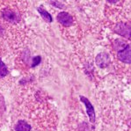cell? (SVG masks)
Returning <instances> with one entry per match:
<instances>
[{
    "mask_svg": "<svg viewBox=\"0 0 131 131\" xmlns=\"http://www.w3.org/2000/svg\"><path fill=\"white\" fill-rule=\"evenodd\" d=\"M115 32L127 39L130 38V26L127 23H118L115 27Z\"/></svg>",
    "mask_w": 131,
    "mask_h": 131,
    "instance_id": "cell-2",
    "label": "cell"
},
{
    "mask_svg": "<svg viewBox=\"0 0 131 131\" xmlns=\"http://www.w3.org/2000/svg\"><path fill=\"white\" fill-rule=\"evenodd\" d=\"M80 100H81V101L84 104V106H85L86 113H87V115L90 119L91 122H95L96 116H95V110H94L93 106L92 105L90 100L84 96H80Z\"/></svg>",
    "mask_w": 131,
    "mask_h": 131,
    "instance_id": "cell-1",
    "label": "cell"
},
{
    "mask_svg": "<svg viewBox=\"0 0 131 131\" xmlns=\"http://www.w3.org/2000/svg\"><path fill=\"white\" fill-rule=\"evenodd\" d=\"M41 62V57L40 56H35V57L33 58V62H32V64H31V66L32 67H36L37 65H39L40 64V62Z\"/></svg>",
    "mask_w": 131,
    "mask_h": 131,
    "instance_id": "cell-11",
    "label": "cell"
},
{
    "mask_svg": "<svg viewBox=\"0 0 131 131\" xmlns=\"http://www.w3.org/2000/svg\"><path fill=\"white\" fill-rule=\"evenodd\" d=\"M56 19H57V21L59 23H61L62 25H63L64 27H70L73 24L72 17L68 13H65V12H62V13H58Z\"/></svg>",
    "mask_w": 131,
    "mask_h": 131,
    "instance_id": "cell-3",
    "label": "cell"
},
{
    "mask_svg": "<svg viewBox=\"0 0 131 131\" xmlns=\"http://www.w3.org/2000/svg\"><path fill=\"white\" fill-rule=\"evenodd\" d=\"M117 56L120 61L125 63H130V45L128 44L124 49L117 52Z\"/></svg>",
    "mask_w": 131,
    "mask_h": 131,
    "instance_id": "cell-5",
    "label": "cell"
},
{
    "mask_svg": "<svg viewBox=\"0 0 131 131\" xmlns=\"http://www.w3.org/2000/svg\"><path fill=\"white\" fill-rule=\"evenodd\" d=\"M50 4L53 5H55L56 8H63L64 7V5L60 2H50Z\"/></svg>",
    "mask_w": 131,
    "mask_h": 131,
    "instance_id": "cell-12",
    "label": "cell"
},
{
    "mask_svg": "<svg viewBox=\"0 0 131 131\" xmlns=\"http://www.w3.org/2000/svg\"><path fill=\"white\" fill-rule=\"evenodd\" d=\"M8 74V69L5 63L2 60H0V78H5Z\"/></svg>",
    "mask_w": 131,
    "mask_h": 131,
    "instance_id": "cell-10",
    "label": "cell"
},
{
    "mask_svg": "<svg viewBox=\"0 0 131 131\" xmlns=\"http://www.w3.org/2000/svg\"><path fill=\"white\" fill-rule=\"evenodd\" d=\"M0 30H1V27H0Z\"/></svg>",
    "mask_w": 131,
    "mask_h": 131,
    "instance_id": "cell-13",
    "label": "cell"
},
{
    "mask_svg": "<svg viewBox=\"0 0 131 131\" xmlns=\"http://www.w3.org/2000/svg\"><path fill=\"white\" fill-rule=\"evenodd\" d=\"M3 17L5 20L9 22H17L19 20V18H18L17 14L14 12L11 11V10H5L3 12Z\"/></svg>",
    "mask_w": 131,
    "mask_h": 131,
    "instance_id": "cell-6",
    "label": "cell"
},
{
    "mask_svg": "<svg viewBox=\"0 0 131 131\" xmlns=\"http://www.w3.org/2000/svg\"><path fill=\"white\" fill-rule=\"evenodd\" d=\"M16 131H31V126L27 122L23 120H20L18 122L17 125L15 127Z\"/></svg>",
    "mask_w": 131,
    "mask_h": 131,
    "instance_id": "cell-7",
    "label": "cell"
},
{
    "mask_svg": "<svg viewBox=\"0 0 131 131\" xmlns=\"http://www.w3.org/2000/svg\"><path fill=\"white\" fill-rule=\"evenodd\" d=\"M128 45V43H127L126 41H122V40H120V39H117L114 42V50L115 51H121V50L124 49Z\"/></svg>",
    "mask_w": 131,
    "mask_h": 131,
    "instance_id": "cell-9",
    "label": "cell"
},
{
    "mask_svg": "<svg viewBox=\"0 0 131 131\" xmlns=\"http://www.w3.org/2000/svg\"><path fill=\"white\" fill-rule=\"evenodd\" d=\"M37 11L39 12V13L41 14V16L42 18H43L44 20H46L48 23H50V22L53 21V18H52L51 14H49L48 11H46L45 9H43L42 6H40L37 8Z\"/></svg>",
    "mask_w": 131,
    "mask_h": 131,
    "instance_id": "cell-8",
    "label": "cell"
},
{
    "mask_svg": "<svg viewBox=\"0 0 131 131\" xmlns=\"http://www.w3.org/2000/svg\"><path fill=\"white\" fill-rule=\"evenodd\" d=\"M95 62L97 63V65L100 68H105L106 66L109 65L110 63V57L109 55L106 53H100L95 58Z\"/></svg>",
    "mask_w": 131,
    "mask_h": 131,
    "instance_id": "cell-4",
    "label": "cell"
}]
</instances>
